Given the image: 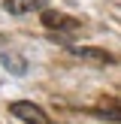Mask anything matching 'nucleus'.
Here are the masks:
<instances>
[{
  "label": "nucleus",
  "instance_id": "nucleus-5",
  "mask_svg": "<svg viewBox=\"0 0 121 124\" xmlns=\"http://www.w3.org/2000/svg\"><path fill=\"white\" fill-rule=\"evenodd\" d=\"M94 115L103 118V121L121 124V103H100V106H94Z\"/></svg>",
  "mask_w": 121,
  "mask_h": 124
},
{
  "label": "nucleus",
  "instance_id": "nucleus-3",
  "mask_svg": "<svg viewBox=\"0 0 121 124\" xmlns=\"http://www.w3.org/2000/svg\"><path fill=\"white\" fill-rule=\"evenodd\" d=\"M3 9L9 15H27L33 9H45V0H3Z\"/></svg>",
  "mask_w": 121,
  "mask_h": 124
},
{
  "label": "nucleus",
  "instance_id": "nucleus-1",
  "mask_svg": "<svg viewBox=\"0 0 121 124\" xmlns=\"http://www.w3.org/2000/svg\"><path fill=\"white\" fill-rule=\"evenodd\" d=\"M9 112L15 115V118H21L24 124H48V115L42 112L36 103H30V100H15V103H9Z\"/></svg>",
  "mask_w": 121,
  "mask_h": 124
},
{
  "label": "nucleus",
  "instance_id": "nucleus-6",
  "mask_svg": "<svg viewBox=\"0 0 121 124\" xmlns=\"http://www.w3.org/2000/svg\"><path fill=\"white\" fill-rule=\"evenodd\" d=\"M0 58H3V67H6L9 73H15V76H21V73L27 70V64H24V61L18 58V54H9V52H3Z\"/></svg>",
  "mask_w": 121,
  "mask_h": 124
},
{
  "label": "nucleus",
  "instance_id": "nucleus-4",
  "mask_svg": "<svg viewBox=\"0 0 121 124\" xmlns=\"http://www.w3.org/2000/svg\"><path fill=\"white\" fill-rule=\"evenodd\" d=\"M73 54H76V58H85V61H94V64H112V54L109 52H103V48H79V46H73L70 48Z\"/></svg>",
  "mask_w": 121,
  "mask_h": 124
},
{
  "label": "nucleus",
  "instance_id": "nucleus-2",
  "mask_svg": "<svg viewBox=\"0 0 121 124\" xmlns=\"http://www.w3.org/2000/svg\"><path fill=\"white\" fill-rule=\"evenodd\" d=\"M42 24L52 30H76L79 21L70 15H64V12H54V9H42Z\"/></svg>",
  "mask_w": 121,
  "mask_h": 124
}]
</instances>
